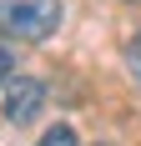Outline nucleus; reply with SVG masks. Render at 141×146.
Returning <instances> with one entry per match:
<instances>
[{
    "label": "nucleus",
    "mask_w": 141,
    "mask_h": 146,
    "mask_svg": "<svg viewBox=\"0 0 141 146\" xmlns=\"http://www.w3.org/2000/svg\"><path fill=\"white\" fill-rule=\"evenodd\" d=\"M61 30V0H0V35L10 40H51Z\"/></svg>",
    "instance_id": "f257e3e1"
},
{
    "label": "nucleus",
    "mask_w": 141,
    "mask_h": 146,
    "mask_svg": "<svg viewBox=\"0 0 141 146\" xmlns=\"http://www.w3.org/2000/svg\"><path fill=\"white\" fill-rule=\"evenodd\" d=\"M41 106H45V81H35V76H10V86H5V121L25 126V121L41 116Z\"/></svg>",
    "instance_id": "f03ea898"
},
{
    "label": "nucleus",
    "mask_w": 141,
    "mask_h": 146,
    "mask_svg": "<svg viewBox=\"0 0 141 146\" xmlns=\"http://www.w3.org/2000/svg\"><path fill=\"white\" fill-rule=\"evenodd\" d=\"M35 146H81V136H76V126H66V121H61V126H51Z\"/></svg>",
    "instance_id": "7ed1b4c3"
},
{
    "label": "nucleus",
    "mask_w": 141,
    "mask_h": 146,
    "mask_svg": "<svg viewBox=\"0 0 141 146\" xmlns=\"http://www.w3.org/2000/svg\"><path fill=\"white\" fill-rule=\"evenodd\" d=\"M126 66H131V76L141 81V30L131 35V45H126Z\"/></svg>",
    "instance_id": "20e7f679"
},
{
    "label": "nucleus",
    "mask_w": 141,
    "mask_h": 146,
    "mask_svg": "<svg viewBox=\"0 0 141 146\" xmlns=\"http://www.w3.org/2000/svg\"><path fill=\"white\" fill-rule=\"evenodd\" d=\"M10 71H15V60H10V50L0 45V86H10Z\"/></svg>",
    "instance_id": "39448f33"
}]
</instances>
